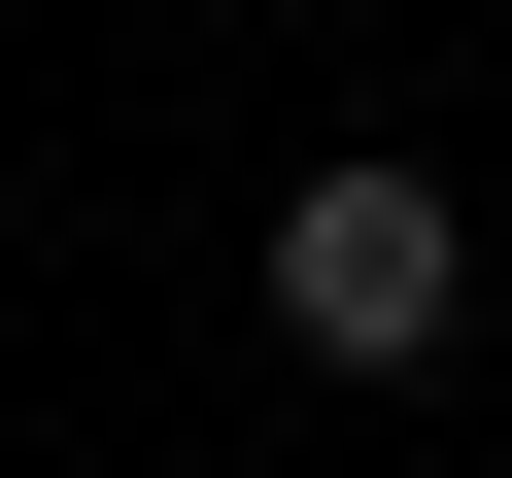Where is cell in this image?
Segmentation results:
<instances>
[{"label": "cell", "mask_w": 512, "mask_h": 478, "mask_svg": "<svg viewBox=\"0 0 512 478\" xmlns=\"http://www.w3.org/2000/svg\"><path fill=\"white\" fill-rule=\"evenodd\" d=\"M274 342H308V376H444V342H478V205H444L410 137L274 171Z\"/></svg>", "instance_id": "1"}]
</instances>
